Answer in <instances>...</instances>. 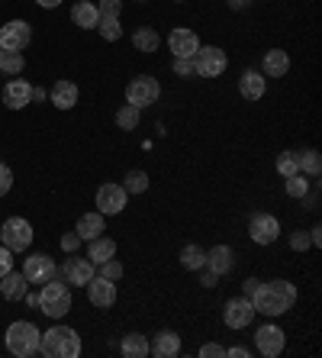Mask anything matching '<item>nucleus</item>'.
I'll return each mask as SVG.
<instances>
[{
    "label": "nucleus",
    "instance_id": "nucleus-1",
    "mask_svg": "<svg viewBox=\"0 0 322 358\" xmlns=\"http://www.w3.org/2000/svg\"><path fill=\"white\" fill-rule=\"evenodd\" d=\"M251 307L255 313H265V317H284L293 303H297V287L284 278H274V281H261L258 284V291L251 294Z\"/></svg>",
    "mask_w": 322,
    "mask_h": 358
},
{
    "label": "nucleus",
    "instance_id": "nucleus-2",
    "mask_svg": "<svg viewBox=\"0 0 322 358\" xmlns=\"http://www.w3.org/2000/svg\"><path fill=\"white\" fill-rule=\"evenodd\" d=\"M39 352L45 358H78L81 355V336L71 326H52L39 336Z\"/></svg>",
    "mask_w": 322,
    "mask_h": 358
},
{
    "label": "nucleus",
    "instance_id": "nucleus-3",
    "mask_svg": "<svg viewBox=\"0 0 322 358\" xmlns=\"http://www.w3.org/2000/svg\"><path fill=\"white\" fill-rule=\"evenodd\" d=\"M39 310L45 317L52 320H61L71 310V291H68V281L65 278H49L42 284V294H39Z\"/></svg>",
    "mask_w": 322,
    "mask_h": 358
},
{
    "label": "nucleus",
    "instance_id": "nucleus-4",
    "mask_svg": "<svg viewBox=\"0 0 322 358\" xmlns=\"http://www.w3.org/2000/svg\"><path fill=\"white\" fill-rule=\"evenodd\" d=\"M39 326L29 323V320H20V323H10L7 326V349L13 352L17 358H29L39 352Z\"/></svg>",
    "mask_w": 322,
    "mask_h": 358
},
{
    "label": "nucleus",
    "instance_id": "nucleus-5",
    "mask_svg": "<svg viewBox=\"0 0 322 358\" xmlns=\"http://www.w3.org/2000/svg\"><path fill=\"white\" fill-rule=\"evenodd\" d=\"M0 242H3L10 252H26L33 245V226H29V220L10 217L7 223L0 226Z\"/></svg>",
    "mask_w": 322,
    "mask_h": 358
},
{
    "label": "nucleus",
    "instance_id": "nucleus-6",
    "mask_svg": "<svg viewBox=\"0 0 322 358\" xmlns=\"http://www.w3.org/2000/svg\"><path fill=\"white\" fill-rule=\"evenodd\" d=\"M193 68H197L200 78H219L229 68V55L219 45H200L197 55H193Z\"/></svg>",
    "mask_w": 322,
    "mask_h": 358
},
{
    "label": "nucleus",
    "instance_id": "nucleus-7",
    "mask_svg": "<svg viewBox=\"0 0 322 358\" xmlns=\"http://www.w3.org/2000/svg\"><path fill=\"white\" fill-rule=\"evenodd\" d=\"M161 97V84L155 81L152 75H139L129 81V87H126V103H133V107H152L155 100Z\"/></svg>",
    "mask_w": 322,
    "mask_h": 358
},
{
    "label": "nucleus",
    "instance_id": "nucleus-8",
    "mask_svg": "<svg viewBox=\"0 0 322 358\" xmlns=\"http://www.w3.org/2000/svg\"><path fill=\"white\" fill-rule=\"evenodd\" d=\"M29 42H33V26L26 20H10V23L0 26V49L23 52Z\"/></svg>",
    "mask_w": 322,
    "mask_h": 358
},
{
    "label": "nucleus",
    "instance_id": "nucleus-9",
    "mask_svg": "<svg viewBox=\"0 0 322 358\" xmlns=\"http://www.w3.org/2000/svg\"><path fill=\"white\" fill-rule=\"evenodd\" d=\"M126 200H129V194H126L123 184H113V181L100 184V187H97V213H103V217L123 213Z\"/></svg>",
    "mask_w": 322,
    "mask_h": 358
},
{
    "label": "nucleus",
    "instance_id": "nucleus-10",
    "mask_svg": "<svg viewBox=\"0 0 322 358\" xmlns=\"http://www.w3.org/2000/svg\"><path fill=\"white\" fill-rule=\"evenodd\" d=\"M248 236H251V242H258V245H271V242H277V236H281V223H277L274 213H251V220H248Z\"/></svg>",
    "mask_w": 322,
    "mask_h": 358
},
{
    "label": "nucleus",
    "instance_id": "nucleus-11",
    "mask_svg": "<svg viewBox=\"0 0 322 358\" xmlns=\"http://www.w3.org/2000/svg\"><path fill=\"white\" fill-rule=\"evenodd\" d=\"M251 320H255V307H251V300H248V297L226 300L223 323L229 326V329H245V326H251Z\"/></svg>",
    "mask_w": 322,
    "mask_h": 358
},
{
    "label": "nucleus",
    "instance_id": "nucleus-12",
    "mask_svg": "<svg viewBox=\"0 0 322 358\" xmlns=\"http://www.w3.org/2000/svg\"><path fill=\"white\" fill-rule=\"evenodd\" d=\"M84 287H87V300H91L97 310H110L116 303V284L110 281V278L94 275L91 281L84 284Z\"/></svg>",
    "mask_w": 322,
    "mask_h": 358
},
{
    "label": "nucleus",
    "instance_id": "nucleus-13",
    "mask_svg": "<svg viewBox=\"0 0 322 358\" xmlns=\"http://www.w3.org/2000/svg\"><path fill=\"white\" fill-rule=\"evenodd\" d=\"M255 345H258V352H261L265 358H277L284 352V345H287V336H284L281 326L268 323V326H261V329H258Z\"/></svg>",
    "mask_w": 322,
    "mask_h": 358
},
{
    "label": "nucleus",
    "instance_id": "nucleus-14",
    "mask_svg": "<svg viewBox=\"0 0 322 358\" xmlns=\"http://www.w3.org/2000/svg\"><path fill=\"white\" fill-rule=\"evenodd\" d=\"M23 275H26V281L29 284H45L49 278H55L58 275V268H55V262L45 255V252H39V255H29V259L23 262Z\"/></svg>",
    "mask_w": 322,
    "mask_h": 358
},
{
    "label": "nucleus",
    "instance_id": "nucleus-15",
    "mask_svg": "<svg viewBox=\"0 0 322 358\" xmlns=\"http://www.w3.org/2000/svg\"><path fill=\"white\" fill-rule=\"evenodd\" d=\"M168 45H171L174 59H193L200 49V39L193 29H187V26H177V29H171V36H168Z\"/></svg>",
    "mask_w": 322,
    "mask_h": 358
},
{
    "label": "nucleus",
    "instance_id": "nucleus-16",
    "mask_svg": "<svg viewBox=\"0 0 322 358\" xmlns=\"http://www.w3.org/2000/svg\"><path fill=\"white\" fill-rule=\"evenodd\" d=\"M3 103H7L10 110H23L33 103V84L23 81V78H13V81H7V87H3Z\"/></svg>",
    "mask_w": 322,
    "mask_h": 358
},
{
    "label": "nucleus",
    "instance_id": "nucleus-17",
    "mask_svg": "<svg viewBox=\"0 0 322 358\" xmlns=\"http://www.w3.org/2000/svg\"><path fill=\"white\" fill-rule=\"evenodd\" d=\"M94 275H97V265H94L91 259H75V255H71V259L65 262V268H61V278H65L71 287H75V284H81L84 287Z\"/></svg>",
    "mask_w": 322,
    "mask_h": 358
},
{
    "label": "nucleus",
    "instance_id": "nucleus-18",
    "mask_svg": "<svg viewBox=\"0 0 322 358\" xmlns=\"http://www.w3.org/2000/svg\"><path fill=\"white\" fill-rule=\"evenodd\" d=\"M149 352L158 358H174L181 352V336L174 333V329H161V333L149 342Z\"/></svg>",
    "mask_w": 322,
    "mask_h": 358
},
{
    "label": "nucleus",
    "instance_id": "nucleus-19",
    "mask_svg": "<svg viewBox=\"0 0 322 358\" xmlns=\"http://www.w3.org/2000/svg\"><path fill=\"white\" fill-rule=\"evenodd\" d=\"M265 75H261V71H251V68H248V71H242V78H239V94L245 100H251V103H255V100H261L265 97Z\"/></svg>",
    "mask_w": 322,
    "mask_h": 358
},
{
    "label": "nucleus",
    "instance_id": "nucleus-20",
    "mask_svg": "<svg viewBox=\"0 0 322 358\" xmlns=\"http://www.w3.org/2000/svg\"><path fill=\"white\" fill-rule=\"evenodd\" d=\"M232 265H235V255H232L229 245H213V249L207 252V265L203 268H210L213 275H229Z\"/></svg>",
    "mask_w": 322,
    "mask_h": 358
},
{
    "label": "nucleus",
    "instance_id": "nucleus-21",
    "mask_svg": "<svg viewBox=\"0 0 322 358\" xmlns=\"http://www.w3.org/2000/svg\"><path fill=\"white\" fill-rule=\"evenodd\" d=\"M0 294L7 300H23L29 294V281H26L23 271H7L0 278Z\"/></svg>",
    "mask_w": 322,
    "mask_h": 358
},
{
    "label": "nucleus",
    "instance_id": "nucleus-22",
    "mask_svg": "<svg viewBox=\"0 0 322 358\" xmlns=\"http://www.w3.org/2000/svg\"><path fill=\"white\" fill-rule=\"evenodd\" d=\"M290 71V55L284 49H271L265 52V62H261V75L265 78H284Z\"/></svg>",
    "mask_w": 322,
    "mask_h": 358
},
{
    "label": "nucleus",
    "instance_id": "nucleus-23",
    "mask_svg": "<svg viewBox=\"0 0 322 358\" xmlns=\"http://www.w3.org/2000/svg\"><path fill=\"white\" fill-rule=\"evenodd\" d=\"M71 20H75V26H81V29H97V3H91V0H78L75 7H71Z\"/></svg>",
    "mask_w": 322,
    "mask_h": 358
},
{
    "label": "nucleus",
    "instance_id": "nucleus-24",
    "mask_svg": "<svg viewBox=\"0 0 322 358\" xmlns=\"http://www.w3.org/2000/svg\"><path fill=\"white\" fill-rule=\"evenodd\" d=\"M103 229H107V223H103V213H97V210H94V213H84V217L78 220V226H75V233L81 236V239H87V242L97 239Z\"/></svg>",
    "mask_w": 322,
    "mask_h": 358
},
{
    "label": "nucleus",
    "instance_id": "nucleus-25",
    "mask_svg": "<svg viewBox=\"0 0 322 358\" xmlns=\"http://www.w3.org/2000/svg\"><path fill=\"white\" fill-rule=\"evenodd\" d=\"M52 103L58 110H71L78 103V84L75 81H55L52 87Z\"/></svg>",
    "mask_w": 322,
    "mask_h": 358
},
{
    "label": "nucleus",
    "instance_id": "nucleus-26",
    "mask_svg": "<svg viewBox=\"0 0 322 358\" xmlns=\"http://www.w3.org/2000/svg\"><path fill=\"white\" fill-rule=\"evenodd\" d=\"M113 255H116V242L107 239V236H97V239H91V245H87V259H91L94 265L113 259Z\"/></svg>",
    "mask_w": 322,
    "mask_h": 358
},
{
    "label": "nucleus",
    "instance_id": "nucleus-27",
    "mask_svg": "<svg viewBox=\"0 0 322 358\" xmlns=\"http://www.w3.org/2000/svg\"><path fill=\"white\" fill-rule=\"evenodd\" d=\"M119 352H123L126 358H145L149 355V339L142 333H129V336H123V342H119Z\"/></svg>",
    "mask_w": 322,
    "mask_h": 358
},
{
    "label": "nucleus",
    "instance_id": "nucleus-28",
    "mask_svg": "<svg viewBox=\"0 0 322 358\" xmlns=\"http://www.w3.org/2000/svg\"><path fill=\"white\" fill-rule=\"evenodd\" d=\"M297 165H300V171H303V175L316 178L322 171V155L316 149H303V152H297Z\"/></svg>",
    "mask_w": 322,
    "mask_h": 358
},
{
    "label": "nucleus",
    "instance_id": "nucleus-29",
    "mask_svg": "<svg viewBox=\"0 0 322 358\" xmlns=\"http://www.w3.org/2000/svg\"><path fill=\"white\" fill-rule=\"evenodd\" d=\"M133 45L139 52H145V55H152V52H158V45H161V36H158L155 29H136V33H133Z\"/></svg>",
    "mask_w": 322,
    "mask_h": 358
},
{
    "label": "nucleus",
    "instance_id": "nucleus-30",
    "mask_svg": "<svg viewBox=\"0 0 322 358\" xmlns=\"http://www.w3.org/2000/svg\"><path fill=\"white\" fill-rule=\"evenodd\" d=\"M181 265L187 271H200V268L207 265V252L200 249V245H184L181 249Z\"/></svg>",
    "mask_w": 322,
    "mask_h": 358
},
{
    "label": "nucleus",
    "instance_id": "nucleus-31",
    "mask_svg": "<svg viewBox=\"0 0 322 358\" xmlns=\"http://www.w3.org/2000/svg\"><path fill=\"white\" fill-rule=\"evenodd\" d=\"M123 187H126V194H145L149 191V171L133 168V171L123 178Z\"/></svg>",
    "mask_w": 322,
    "mask_h": 358
},
{
    "label": "nucleus",
    "instance_id": "nucleus-32",
    "mask_svg": "<svg viewBox=\"0 0 322 358\" xmlns=\"http://www.w3.org/2000/svg\"><path fill=\"white\" fill-rule=\"evenodd\" d=\"M116 126H119L123 133H133L136 126H139V107H133V103H123V107L116 110Z\"/></svg>",
    "mask_w": 322,
    "mask_h": 358
},
{
    "label": "nucleus",
    "instance_id": "nucleus-33",
    "mask_svg": "<svg viewBox=\"0 0 322 358\" xmlns=\"http://www.w3.org/2000/svg\"><path fill=\"white\" fill-rule=\"evenodd\" d=\"M26 68V59H23V52H0V71L3 75H20Z\"/></svg>",
    "mask_w": 322,
    "mask_h": 358
},
{
    "label": "nucleus",
    "instance_id": "nucleus-34",
    "mask_svg": "<svg viewBox=\"0 0 322 358\" xmlns=\"http://www.w3.org/2000/svg\"><path fill=\"white\" fill-rule=\"evenodd\" d=\"M97 33L107 42H116L119 36H123V23H119V17H100L97 20Z\"/></svg>",
    "mask_w": 322,
    "mask_h": 358
},
{
    "label": "nucleus",
    "instance_id": "nucleus-35",
    "mask_svg": "<svg viewBox=\"0 0 322 358\" xmlns=\"http://www.w3.org/2000/svg\"><path fill=\"white\" fill-rule=\"evenodd\" d=\"M284 187H287V197H293V200H303L306 194H309V181H306L303 171H297V175H290Z\"/></svg>",
    "mask_w": 322,
    "mask_h": 358
},
{
    "label": "nucleus",
    "instance_id": "nucleus-36",
    "mask_svg": "<svg viewBox=\"0 0 322 358\" xmlns=\"http://www.w3.org/2000/svg\"><path fill=\"white\" fill-rule=\"evenodd\" d=\"M274 165H277V171H281L284 178H290V175H297V171H300V165H297V152H281Z\"/></svg>",
    "mask_w": 322,
    "mask_h": 358
},
{
    "label": "nucleus",
    "instance_id": "nucleus-37",
    "mask_svg": "<svg viewBox=\"0 0 322 358\" xmlns=\"http://www.w3.org/2000/svg\"><path fill=\"white\" fill-rule=\"evenodd\" d=\"M119 10H123V0H97L100 17H119Z\"/></svg>",
    "mask_w": 322,
    "mask_h": 358
},
{
    "label": "nucleus",
    "instance_id": "nucleus-38",
    "mask_svg": "<svg viewBox=\"0 0 322 358\" xmlns=\"http://www.w3.org/2000/svg\"><path fill=\"white\" fill-rule=\"evenodd\" d=\"M100 275L110 278V281H116V278H123V265L116 259H107V262H100Z\"/></svg>",
    "mask_w": 322,
    "mask_h": 358
},
{
    "label": "nucleus",
    "instance_id": "nucleus-39",
    "mask_svg": "<svg viewBox=\"0 0 322 358\" xmlns=\"http://www.w3.org/2000/svg\"><path fill=\"white\" fill-rule=\"evenodd\" d=\"M171 68H174V75H177V78L197 75V68H193V59H174V62H171Z\"/></svg>",
    "mask_w": 322,
    "mask_h": 358
},
{
    "label": "nucleus",
    "instance_id": "nucleus-40",
    "mask_svg": "<svg viewBox=\"0 0 322 358\" xmlns=\"http://www.w3.org/2000/svg\"><path fill=\"white\" fill-rule=\"evenodd\" d=\"M81 236H78V233H65V236H61V249H65L68 252V255H75V252L78 249H81Z\"/></svg>",
    "mask_w": 322,
    "mask_h": 358
},
{
    "label": "nucleus",
    "instance_id": "nucleus-41",
    "mask_svg": "<svg viewBox=\"0 0 322 358\" xmlns=\"http://www.w3.org/2000/svg\"><path fill=\"white\" fill-rule=\"evenodd\" d=\"M10 187H13V171H10V165H3V162H0V197H3V194H10Z\"/></svg>",
    "mask_w": 322,
    "mask_h": 358
},
{
    "label": "nucleus",
    "instance_id": "nucleus-42",
    "mask_svg": "<svg viewBox=\"0 0 322 358\" xmlns=\"http://www.w3.org/2000/svg\"><path fill=\"white\" fill-rule=\"evenodd\" d=\"M290 249H293V252H306V249H309V233H303V229H300V233L290 236Z\"/></svg>",
    "mask_w": 322,
    "mask_h": 358
},
{
    "label": "nucleus",
    "instance_id": "nucleus-43",
    "mask_svg": "<svg viewBox=\"0 0 322 358\" xmlns=\"http://www.w3.org/2000/svg\"><path fill=\"white\" fill-rule=\"evenodd\" d=\"M200 358H226V349L216 342H207V345H200Z\"/></svg>",
    "mask_w": 322,
    "mask_h": 358
},
{
    "label": "nucleus",
    "instance_id": "nucleus-44",
    "mask_svg": "<svg viewBox=\"0 0 322 358\" xmlns=\"http://www.w3.org/2000/svg\"><path fill=\"white\" fill-rule=\"evenodd\" d=\"M7 271H13V252L7 245H0V278L7 275Z\"/></svg>",
    "mask_w": 322,
    "mask_h": 358
},
{
    "label": "nucleus",
    "instance_id": "nucleus-45",
    "mask_svg": "<svg viewBox=\"0 0 322 358\" xmlns=\"http://www.w3.org/2000/svg\"><path fill=\"white\" fill-rule=\"evenodd\" d=\"M258 284H261V281H258V278H248V281L242 284V291H245V294H242V297H251V294L258 291Z\"/></svg>",
    "mask_w": 322,
    "mask_h": 358
},
{
    "label": "nucleus",
    "instance_id": "nucleus-46",
    "mask_svg": "<svg viewBox=\"0 0 322 358\" xmlns=\"http://www.w3.org/2000/svg\"><path fill=\"white\" fill-rule=\"evenodd\" d=\"M309 245H322V226L319 223L309 229Z\"/></svg>",
    "mask_w": 322,
    "mask_h": 358
},
{
    "label": "nucleus",
    "instance_id": "nucleus-47",
    "mask_svg": "<svg viewBox=\"0 0 322 358\" xmlns=\"http://www.w3.org/2000/svg\"><path fill=\"white\" fill-rule=\"evenodd\" d=\"M200 271H203V287H216V278L219 275H213L210 268H200Z\"/></svg>",
    "mask_w": 322,
    "mask_h": 358
},
{
    "label": "nucleus",
    "instance_id": "nucleus-48",
    "mask_svg": "<svg viewBox=\"0 0 322 358\" xmlns=\"http://www.w3.org/2000/svg\"><path fill=\"white\" fill-rule=\"evenodd\" d=\"M248 349H242V345H235V349H226V358H245Z\"/></svg>",
    "mask_w": 322,
    "mask_h": 358
},
{
    "label": "nucleus",
    "instance_id": "nucleus-49",
    "mask_svg": "<svg viewBox=\"0 0 322 358\" xmlns=\"http://www.w3.org/2000/svg\"><path fill=\"white\" fill-rule=\"evenodd\" d=\"M36 3H39L42 10H55L58 3H61V0H36Z\"/></svg>",
    "mask_w": 322,
    "mask_h": 358
},
{
    "label": "nucleus",
    "instance_id": "nucleus-50",
    "mask_svg": "<svg viewBox=\"0 0 322 358\" xmlns=\"http://www.w3.org/2000/svg\"><path fill=\"white\" fill-rule=\"evenodd\" d=\"M248 3H251V0H229L232 10H242V7H248Z\"/></svg>",
    "mask_w": 322,
    "mask_h": 358
},
{
    "label": "nucleus",
    "instance_id": "nucleus-51",
    "mask_svg": "<svg viewBox=\"0 0 322 358\" xmlns=\"http://www.w3.org/2000/svg\"><path fill=\"white\" fill-rule=\"evenodd\" d=\"M139 3H145V0H139Z\"/></svg>",
    "mask_w": 322,
    "mask_h": 358
},
{
    "label": "nucleus",
    "instance_id": "nucleus-52",
    "mask_svg": "<svg viewBox=\"0 0 322 358\" xmlns=\"http://www.w3.org/2000/svg\"><path fill=\"white\" fill-rule=\"evenodd\" d=\"M0 52H3V49H0Z\"/></svg>",
    "mask_w": 322,
    "mask_h": 358
}]
</instances>
